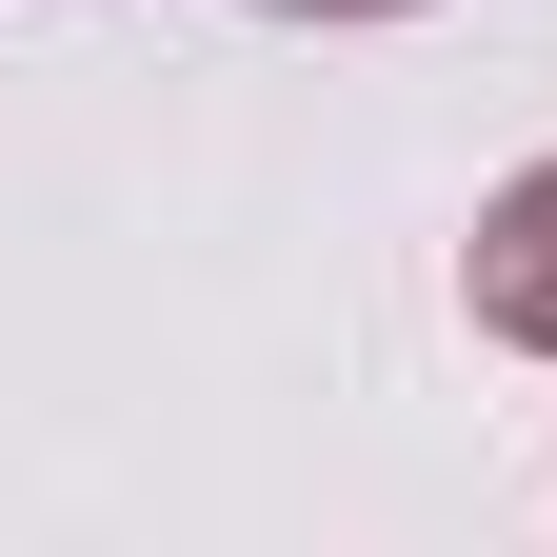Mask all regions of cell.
I'll return each instance as SVG.
<instances>
[{
    "label": "cell",
    "mask_w": 557,
    "mask_h": 557,
    "mask_svg": "<svg viewBox=\"0 0 557 557\" xmlns=\"http://www.w3.org/2000/svg\"><path fill=\"white\" fill-rule=\"evenodd\" d=\"M458 299H478V338H498V359H557V160H518L498 199H478Z\"/></svg>",
    "instance_id": "1"
},
{
    "label": "cell",
    "mask_w": 557,
    "mask_h": 557,
    "mask_svg": "<svg viewBox=\"0 0 557 557\" xmlns=\"http://www.w3.org/2000/svg\"><path fill=\"white\" fill-rule=\"evenodd\" d=\"M259 21H398V0H259Z\"/></svg>",
    "instance_id": "2"
}]
</instances>
